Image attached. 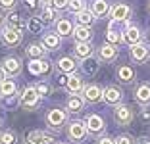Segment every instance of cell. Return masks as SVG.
I'll use <instances>...</instances> for the list:
<instances>
[{
	"mask_svg": "<svg viewBox=\"0 0 150 144\" xmlns=\"http://www.w3.org/2000/svg\"><path fill=\"white\" fill-rule=\"evenodd\" d=\"M48 69H50L48 64H46V61H42V60H33L31 64H29V71H31V73H35V75L46 73Z\"/></svg>",
	"mask_w": 150,
	"mask_h": 144,
	"instance_id": "obj_26",
	"label": "cell"
},
{
	"mask_svg": "<svg viewBox=\"0 0 150 144\" xmlns=\"http://www.w3.org/2000/svg\"><path fill=\"white\" fill-rule=\"evenodd\" d=\"M85 125H87V131H91L93 135L102 133V129H104V121H102V117H100V115H96V114L87 115V119H85Z\"/></svg>",
	"mask_w": 150,
	"mask_h": 144,
	"instance_id": "obj_10",
	"label": "cell"
},
{
	"mask_svg": "<svg viewBox=\"0 0 150 144\" xmlns=\"http://www.w3.org/2000/svg\"><path fill=\"white\" fill-rule=\"evenodd\" d=\"M27 29H29V33H40L42 31V19L40 18H29Z\"/></svg>",
	"mask_w": 150,
	"mask_h": 144,
	"instance_id": "obj_30",
	"label": "cell"
},
{
	"mask_svg": "<svg viewBox=\"0 0 150 144\" xmlns=\"http://www.w3.org/2000/svg\"><path fill=\"white\" fill-rule=\"evenodd\" d=\"M66 88L71 94H77V92L83 88V79L77 77V75H69V77H67V83H66Z\"/></svg>",
	"mask_w": 150,
	"mask_h": 144,
	"instance_id": "obj_20",
	"label": "cell"
},
{
	"mask_svg": "<svg viewBox=\"0 0 150 144\" xmlns=\"http://www.w3.org/2000/svg\"><path fill=\"white\" fill-rule=\"evenodd\" d=\"M39 92H37L35 87H27L25 90L21 92V96H19V102H21L25 108H35L37 104H39Z\"/></svg>",
	"mask_w": 150,
	"mask_h": 144,
	"instance_id": "obj_3",
	"label": "cell"
},
{
	"mask_svg": "<svg viewBox=\"0 0 150 144\" xmlns=\"http://www.w3.org/2000/svg\"><path fill=\"white\" fill-rule=\"evenodd\" d=\"M114 119L119 123V125H129V123L133 121L131 108H127V106H117V108L114 109Z\"/></svg>",
	"mask_w": 150,
	"mask_h": 144,
	"instance_id": "obj_7",
	"label": "cell"
},
{
	"mask_svg": "<svg viewBox=\"0 0 150 144\" xmlns=\"http://www.w3.org/2000/svg\"><path fill=\"white\" fill-rule=\"evenodd\" d=\"M106 42L115 46L117 42H121V35H117V31H110V29H108V33H106Z\"/></svg>",
	"mask_w": 150,
	"mask_h": 144,
	"instance_id": "obj_34",
	"label": "cell"
},
{
	"mask_svg": "<svg viewBox=\"0 0 150 144\" xmlns=\"http://www.w3.org/2000/svg\"><path fill=\"white\" fill-rule=\"evenodd\" d=\"M16 142H18V136H16V133L4 131L2 135H0V144H16Z\"/></svg>",
	"mask_w": 150,
	"mask_h": 144,
	"instance_id": "obj_33",
	"label": "cell"
},
{
	"mask_svg": "<svg viewBox=\"0 0 150 144\" xmlns=\"http://www.w3.org/2000/svg\"><path fill=\"white\" fill-rule=\"evenodd\" d=\"M83 98L87 102H91V104H94V102L102 100V90L98 85H88V87L83 88Z\"/></svg>",
	"mask_w": 150,
	"mask_h": 144,
	"instance_id": "obj_11",
	"label": "cell"
},
{
	"mask_svg": "<svg viewBox=\"0 0 150 144\" xmlns=\"http://www.w3.org/2000/svg\"><path fill=\"white\" fill-rule=\"evenodd\" d=\"M67 4H69V0H52V6L56 10H64L67 8Z\"/></svg>",
	"mask_w": 150,
	"mask_h": 144,
	"instance_id": "obj_37",
	"label": "cell"
},
{
	"mask_svg": "<svg viewBox=\"0 0 150 144\" xmlns=\"http://www.w3.org/2000/svg\"><path fill=\"white\" fill-rule=\"evenodd\" d=\"M98 56H100L102 61H114L115 56H117V48H115L114 44L104 42V44L100 46V50H98Z\"/></svg>",
	"mask_w": 150,
	"mask_h": 144,
	"instance_id": "obj_14",
	"label": "cell"
},
{
	"mask_svg": "<svg viewBox=\"0 0 150 144\" xmlns=\"http://www.w3.org/2000/svg\"><path fill=\"white\" fill-rule=\"evenodd\" d=\"M4 81H6V73H4V69L0 67V85L4 83Z\"/></svg>",
	"mask_w": 150,
	"mask_h": 144,
	"instance_id": "obj_42",
	"label": "cell"
},
{
	"mask_svg": "<svg viewBox=\"0 0 150 144\" xmlns=\"http://www.w3.org/2000/svg\"><path fill=\"white\" fill-rule=\"evenodd\" d=\"M6 25L12 27V29H16V31H19V33L27 29V21H23L18 13H8V18H6Z\"/></svg>",
	"mask_w": 150,
	"mask_h": 144,
	"instance_id": "obj_15",
	"label": "cell"
},
{
	"mask_svg": "<svg viewBox=\"0 0 150 144\" xmlns=\"http://www.w3.org/2000/svg\"><path fill=\"white\" fill-rule=\"evenodd\" d=\"M16 4H18V0H0V8L2 10H13L16 8Z\"/></svg>",
	"mask_w": 150,
	"mask_h": 144,
	"instance_id": "obj_36",
	"label": "cell"
},
{
	"mask_svg": "<svg viewBox=\"0 0 150 144\" xmlns=\"http://www.w3.org/2000/svg\"><path fill=\"white\" fill-rule=\"evenodd\" d=\"M117 79L121 81V83H131L133 79H135V71H133V67H129V66L117 67Z\"/></svg>",
	"mask_w": 150,
	"mask_h": 144,
	"instance_id": "obj_21",
	"label": "cell"
},
{
	"mask_svg": "<svg viewBox=\"0 0 150 144\" xmlns=\"http://www.w3.org/2000/svg\"><path fill=\"white\" fill-rule=\"evenodd\" d=\"M85 135H87V125L83 121H73L69 125V129H67V136L73 142H81L85 138Z\"/></svg>",
	"mask_w": 150,
	"mask_h": 144,
	"instance_id": "obj_4",
	"label": "cell"
},
{
	"mask_svg": "<svg viewBox=\"0 0 150 144\" xmlns=\"http://www.w3.org/2000/svg\"><path fill=\"white\" fill-rule=\"evenodd\" d=\"M115 144H133V138H131V136H127V135L117 136V138H115Z\"/></svg>",
	"mask_w": 150,
	"mask_h": 144,
	"instance_id": "obj_38",
	"label": "cell"
},
{
	"mask_svg": "<svg viewBox=\"0 0 150 144\" xmlns=\"http://www.w3.org/2000/svg\"><path fill=\"white\" fill-rule=\"evenodd\" d=\"M141 31L137 29L135 25H127V29L123 31V40L127 44H131V46H135V44H139L141 42Z\"/></svg>",
	"mask_w": 150,
	"mask_h": 144,
	"instance_id": "obj_13",
	"label": "cell"
},
{
	"mask_svg": "<svg viewBox=\"0 0 150 144\" xmlns=\"http://www.w3.org/2000/svg\"><path fill=\"white\" fill-rule=\"evenodd\" d=\"M98 144H115V140L110 138V136H102V138L98 140Z\"/></svg>",
	"mask_w": 150,
	"mask_h": 144,
	"instance_id": "obj_40",
	"label": "cell"
},
{
	"mask_svg": "<svg viewBox=\"0 0 150 144\" xmlns=\"http://www.w3.org/2000/svg\"><path fill=\"white\" fill-rule=\"evenodd\" d=\"M35 88H37V92H39V96H48L50 94V87L46 83H39Z\"/></svg>",
	"mask_w": 150,
	"mask_h": 144,
	"instance_id": "obj_35",
	"label": "cell"
},
{
	"mask_svg": "<svg viewBox=\"0 0 150 144\" xmlns=\"http://www.w3.org/2000/svg\"><path fill=\"white\" fill-rule=\"evenodd\" d=\"M137 144H150V138H148V136H142V138L137 140Z\"/></svg>",
	"mask_w": 150,
	"mask_h": 144,
	"instance_id": "obj_41",
	"label": "cell"
},
{
	"mask_svg": "<svg viewBox=\"0 0 150 144\" xmlns=\"http://www.w3.org/2000/svg\"><path fill=\"white\" fill-rule=\"evenodd\" d=\"M121 90L115 87H106V90H102V100L106 102V104H117L121 102Z\"/></svg>",
	"mask_w": 150,
	"mask_h": 144,
	"instance_id": "obj_12",
	"label": "cell"
},
{
	"mask_svg": "<svg viewBox=\"0 0 150 144\" xmlns=\"http://www.w3.org/2000/svg\"><path fill=\"white\" fill-rule=\"evenodd\" d=\"M2 69H4L6 75H10V77H16V75H19V71H21V61H19V58H6L4 61H2Z\"/></svg>",
	"mask_w": 150,
	"mask_h": 144,
	"instance_id": "obj_5",
	"label": "cell"
},
{
	"mask_svg": "<svg viewBox=\"0 0 150 144\" xmlns=\"http://www.w3.org/2000/svg\"><path fill=\"white\" fill-rule=\"evenodd\" d=\"M91 12L96 16V18H102V16H106L110 12V4H108L106 0H94L93 4H91Z\"/></svg>",
	"mask_w": 150,
	"mask_h": 144,
	"instance_id": "obj_17",
	"label": "cell"
},
{
	"mask_svg": "<svg viewBox=\"0 0 150 144\" xmlns=\"http://www.w3.org/2000/svg\"><path fill=\"white\" fill-rule=\"evenodd\" d=\"M56 31L60 33V37L73 35V25H71L69 19H60V21L56 23Z\"/></svg>",
	"mask_w": 150,
	"mask_h": 144,
	"instance_id": "obj_23",
	"label": "cell"
},
{
	"mask_svg": "<svg viewBox=\"0 0 150 144\" xmlns=\"http://www.w3.org/2000/svg\"><path fill=\"white\" fill-rule=\"evenodd\" d=\"M75 21H77V25H81V27H91V23L94 21V13H93V12H87V10H83L81 13H77Z\"/></svg>",
	"mask_w": 150,
	"mask_h": 144,
	"instance_id": "obj_22",
	"label": "cell"
},
{
	"mask_svg": "<svg viewBox=\"0 0 150 144\" xmlns=\"http://www.w3.org/2000/svg\"><path fill=\"white\" fill-rule=\"evenodd\" d=\"M67 8H69V12H73L77 16V13H81L85 10V0H69Z\"/></svg>",
	"mask_w": 150,
	"mask_h": 144,
	"instance_id": "obj_32",
	"label": "cell"
},
{
	"mask_svg": "<svg viewBox=\"0 0 150 144\" xmlns=\"http://www.w3.org/2000/svg\"><path fill=\"white\" fill-rule=\"evenodd\" d=\"M148 12H150V2H148Z\"/></svg>",
	"mask_w": 150,
	"mask_h": 144,
	"instance_id": "obj_44",
	"label": "cell"
},
{
	"mask_svg": "<svg viewBox=\"0 0 150 144\" xmlns=\"http://www.w3.org/2000/svg\"><path fill=\"white\" fill-rule=\"evenodd\" d=\"M0 39H2V44H4V46L13 48V46H18V44L21 42V33L6 25V27H2V31H0Z\"/></svg>",
	"mask_w": 150,
	"mask_h": 144,
	"instance_id": "obj_2",
	"label": "cell"
},
{
	"mask_svg": "<svg viewBox=\"0 0 150 144\" xmlns=\"http://www.w3.org/2000/svg\"><path fill=\"white\" fill-rule=\"evenodd\" d=\"M13 92H16V83L10 81V79H6L4 83L0 85V96H12Z\"/></svg>",
	"mask_w": 150,
	"mask_h": 144,
	"instance_id": "obj_28",
	"label": "cell"
},
{
	"mask_svg": "<svg viewBox=\"0 0 150 144\" xmlns=\"http://www.w3.org/2000/svg\"><path fill=\"white\" fill-rule=\"evenodd\" d=\"M42 46H44V48H48V50H54V48H58V46H60V35H56V33H48V35H44Z\"/></svg>",
	"mask_w": 150,
	"mask_h": 144,
	"instance_id": "obj_24",
	"label": "cell"
},
{
	"mask_svg": "<svg viewBox=\"0 0 150 144\" xmlns=\"http://www.w3.org/2000/svg\"><path fill=\"white\" fill-rule=\"evenodd\" d=\"M67 109H69V112H75V114L81 112V109H83V100H81L79 96H71L69 100H67Z\"/></svg>",
	"mask_w": 150,
	"mask_h": 144,
	"instance_id": "obj_31",
	"label": "cell"
},
{
	"mask_svg": "<svg viewBox=\"0 0 150 144\" xmlns=\"http://www.w3.org/2000/svg\"><path fill=\"white\" fill-rule=\"evenodd\" d=\"M25 54H27L29 58L40 60V58L44 56V46H42V44H29V46L25 48Z\"/></svg>",
	"mask_w": 150,
	"mask_h": 144,
	"instance_id": "obj_25",
	"label": "cell"
},
{
	"mask_svg": "<svg viewBox=\"0 0 150 144\" xmlns=\"http://www.w3.org/2000/svg\"><path fill=\"white\" fill-rule=\"evenodd\" d=\"M40 16H42L40 19H44V21H54V18H56V8H54V6L44 4L42 10H40Z\"/></svg>",
	"mask_w": 150,
	"mask_h": 144,
	"instance_id": "obj_29",
	"label": "cell"
},
{
	"mask_svg": "<svg viewBox=\"0 0 150 144\" xmlns=\"http://www.w3.org/2000/svg\"><path fill=\"white\" fill-rule=\"evenodd\" d=\"M58 69L64 71V73H71V71H75V61L71 58H62L58 61Z\"/></svg>",
	"mask_w": 150,
	"mask_h": 144,
	"instance_id": "obj_27",
	"label": "cell"
},
{
	"mask_svg": "<svg viewBox=\"0 0 150 144\" xmlns=\"http://www.w3.org/2000/svg\"><path fill=\"white\" fill-rule=\"evenodd\" d=\"M148 56H150V48L146 46V44L139 42V44H135V46H131V58L137 61V64L146 61V60H148Z\"/></svg>",
	"mask_w": 150,
	"mask_h": 144,
	"instance_id": "obj_8",
	"label": "cell"
},
{
	"mask_svg": "<svg viewBox=\"0 0 150 144\" xmlns=\"http://www.w3.org/2000/svg\"><path fill=\"white\" fill-rule=\"evenodd\" d=\"M131 18V8L127 4H115L114 8L110 10V19H115V21H127Z\"/></svg>",
	"mask_w": 150,
	"mask_h": 144,
	"instance_id": "obj_6",
	"label": "cell"
},
{
	"mask_svg": "<svg viewBox=\"0 0 150 144\" xmlns=\"http://www.w3.org/2000/svg\"><path fill=\"white\" fill-rule=\"evenodd\" d=\"M27 144H56V140L42 131H33L27 135Z\"/></svg>",
	"mask_w": 150,
	"mask_h": 144,
	"instance_id": "obj_9",
	"label": "cell"
},
{
	"mask_svg": "<svg viewBox=\"0 0 150 144\" xmlns=\"http://www.w3.org/2000/svg\"><path fill=\"white\" fill-rule=\"evenodd\" d=\"M39 2L40 0H25V6H27V10H37L40 6Z\"/></svg>",
	"mask_w": 150,
	"mask_h": 144,
	"instance_id": "obj_39",
	"label": "cell"
},
{
	"mask_svg": "<svg viewBox=\"0 0 150 144\" xmlns=\"http://www.w3.org/2000/svg\"><path fill=\"white\" fill-rule=\"evenodd\" d=\"M2 23H4V18H2V16H0V27H2Z\"/></svg>",
	"mask_w": 150,
	"mask_h": 144,
	"instance_id": "obj_43",
	"label": "cell"
},
{
	"mask_svg": "<svg viewBox=\"0 0 150 144\" xmlns=\"http://www.w3.org/2000/svg\"><path fill=\"white\" fill-rule=\"evenodd\" d=\"M73 52L77 58H83V60H87L88 56H93V46H91V42H77L73 48Z\"/></svg>",
	"mask_w": 150,
	"mask_h": 144,
	"instance_id": "obj_18",
	"label": "cell"
},
{
	"mask_svg": "<svg viewBox=\"0 0 150 144\" xmlns=\"http://www.w3.org/2000/svg\"><path fill=\"white\" fill-rule=\"evenodd\" d=\"M135 100L139 104H148L150 102V85H141V87L135 90Z\"/></svg>",
	"mask_w": 150,
	"mask_h": 144,
	"instance_id": "obj_19",
	"label": "cell"
},
{
	"mask_svg": "<svg viewBox=\"0 0 150 144\" xmlns=\"http://www.w3.org/2000/svg\"><path fill=\"white\" fill-rule=\"evenodd\" d=\"M73 37L77 42H91V39H93V31H91V27H81L77 25L73 31Z\"/></svg>",
	"mask_w": 150,
	"mask_h": 144,
	"instance_id": "obj_16",
	"label": "cell"
},
{
	"mask_svg": "<svg viewBox=\"0 0 150 144\" xmlns=\"http://www.w3.org/2000/svg\"><path fill=\"white\" fill-rule=\"evenodd\" d=\"M44 2H48V0H44Z\"/></svg>",
	"mask_w": 150,
	"mask_h": 144,
	"instance_id": "obj_45",
	"label": "cell"
},
{
	"mask_svg": "<svg viewBox=\"0 0 150 144\" xmlns=\"http://www.w3.org/2000/svg\"><path fill=\"white\" fill-rule=\"evenodd\" d=\"M66 119H67L66 109H60V108H54L46 114V123H48V127L50 129H56V131H60L64 127Z\"/></svg>",
	"mask_w": 150,
	"mask_h": 144,
	"instance_id": "obj_1",
	"label": "cell"
}]
</instances>
